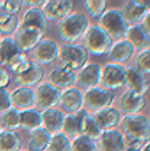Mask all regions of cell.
<instances>
[{"instance_id":"4","label":"cell","mask_w":150,"mask_h":151,"mask_svg":"<svg viewBox=\"0 0 150 151\" xmlns=\"http://www.w3.org/2000/svg\"><path fill=\"white\" fill-rule=\"evenodd\" d=\"M101 27L115 41H121L126 37L129 26L122 13L118 10H110L103 13L100 18Z\"/></svg>"},{"instance_id":"42","label":"cell","mask_w":150,"mask_h":151,"mask_svg":"<svg viewBox=\"0 0 150 151\" xmlns=\"http://www.w3.org/2000/svg\"><path fill=\"white\" fill-rule=\"evenodd\" d=\"M23 5H26L29 9H39L42 10L47 1L45 0H29V1H22Z\"/></svg>"},{"instance_id":"6","label":"cell","mask_w":150,"mask_h":151,"mask_svg":"<svg viewBox=\"0 0 150 151\" xmlns=\"http://www.w3.org/2000/svg\"><path fill=\"white\" fill-rule=\"evenodd\" d=\"M62 92L50 83H43L37 88L35 94L36 105L39 110L46 111L54 109L61 103Z\"/></svg>"},{"instance_id":"1","label":"cell","mask_w":150,"mask_h":151,"mask_svg":"<svg viewBox=\"0 0 150 151\" xmlns=\"http://www.w3.org/2000/svg\"><path fill=\"white\" fill-rule=\"evenodd\" d=\"M88 28V17L80 12H73L59 22L58 33L64 42H74L84 36Z\"/></svg>"},{"instance_id":"20","label":"cell","mask_w":150,"mask_h":151,"mask_svg":"<svg viewBox=\"0 0 150 151\" xmlns=\"http://www.w3.org/2000/svg\"><path fill=\"white\" fill-rule=\"evenodd\" d=\"M93 117L103 131L111 130L112 127L118 126L121 120L120 112L111 107L97 111Z\"/></svg>"},{"instance_id":"34","label":"cell","mask_w":150,"mask_h":151,"mask_svg":"<svg viewBox=\"0 0 150 151\" xmlns=\"http://www.w3.org/2000/svg\"><path fill=\"white\" fill-rule=\"evenodd\" d=\"M48 149L50 151H72V144L65 134L57 133L51 136Z\"/></svg>"},{"instance_id":"26","label":"cell","mask_w":150,"mask_h":151,"mask_svg":"<svg viewBox=\"0 0 150 151\" xmlns=\"http://www.w3.org/2000/svg\"><path fill=\"white\" fill-rule=\"evenodd\" d=\"M50 77L52 85L57 88H68L76 83V74L74 72L63 66L54 69Z\"/></svg>"},{"instance_id":"30","label":"cell","mask_w":150,"mask_h":151,"mask_svg":"<svg viewBox=\"0 0 150 151\" xmlns=\"http://www.w3.org/2000/svg\"><path fill=\"white\" fill-rule=\"evenodd\" d=\"M22 140L16 131L0 132V151H19Z\"/></svg>"},{"instance_id":"9","label":"cell","mask_w":150,"mask_h":151,"mask_svg":"<svg viewBox=\"0 0 150 151\" xmlns=\"http://www.w3.org/2000/svg\"><path fill=\"white\" fill-rule=\"evenodd\" d=\"M126 68L118 64H108L102 69L101 82L106 89H118L125 85Z\"/></svg>"},{"instance_id":"2","label":"cell","mask_w":150,"mask_h":151,"mask_svg":"<svg viewBox=\"0 0 150 151\" xmlns=\"http://www.w3.org/2000/svg\"><path fill=\"white\" fill-rule=\"evenodd\" d=\"M122 127L133 145L141 147V144L150 141V122L142 115H126L122 119Z\"/></svg>"},{"instance_id":"31","label":"cell","mask_w":150,"mask_h":151,"mask_svg":"<svg viewBox=\"0 0 150 151\" xmlns=\"http://www.w3.org/2000/svg\"><path fill=\"white\" fill-rule=\"evenodd\" d=\"M0 127L6 131H15L20 127V111L11 108L0 115Z\"/></svg>"},{"instance_id":"44","label":"cell","mask_w":150,"mask_h":151,"mask_svg":"<svg viewBox=\"0 0 150 151\" xmlns=\"http://www.w3.org/2000/svg\"><path fill=\"white\" fill-rule=\"evenodd\" d=\"M11 15H10L8 12H5V10L4 9L2 4H1V1H0V25L2 24H4L11 17Z\"/></svg>"},{"instance_id":"10","label":"cell","mask_w":150,"mask_h":151,"mask_svg":"<svg viewBox=\"0 0 150 151\" xmlns=\"http://www.w3.org/2000/svg\"><path fill=\"white\" fill-rule=\"evenodd\" d=\"M44 33L34 27H21L19 29L15 42L20 52L25 53L34 47L42 41Z\"/></svg>"},{"instance_id":"39","label":"cell","mask_w":150,"mask_h":151,"mask_svg":"<svg viewBox=\"0 0 150 151\" xmlns=\"http://www.w3.org/2000/svg\"><path fill=\"white\" fill-rule=\"evenodd\" d=\"M11 95L5 89H0V114L11 108Z\"/></svg>"},{"instance_id":"27","label":"cell","mask_w":150,"mask_h":151,"mask_svg":"<svg viewBox=\"0 0 150 151\" xmlns=\"http://www.w3.org/2000/svg\"><path fill=\"white\" fill-rule=\"evenodd\" d=\"M134 50V48L127 40H121L112 46L109 56L115 63H125L133 57Z\"/></svg>"},{"instance_id":"37","label":"cell","mask_w":150,"mask_h":151,"mask_svg":"<svg viewBox=\"0 0 150 151\" xmlns=\"http://www.w3.org/2000/svg\"><path fill=\"white\" fill-rule=\"evenodd\" d=\"M19 26V20L16 15H11L10 19L4 23L0 25V34L9 35L15 32Z\"/></svg>"},{"instance_id":"36","label":"cell","mask_w":150,"mask_h":151,"mask_svg":"<svg viewBox=\"0 0 150 151\" xmlns=\"http://www.w3.org/2000/svg\"><path fill=\"white\" fill-rule=\"evenodd\" d=\"M136 65L137 70L142 74L150 73V48L141 51L136 58Z\"/></svg>"},{"instance_id":"28","label":"cell","mask_w":150,"mask_h":151,"mask_svg":"<svg viewBox=\"0 0 150 151\" xmlns=\"http://www.w3.org/2000/svg\"><path fill=\"white\" fill-rule=\"evenodd\" d=\"M51 134L42 127L31 131V140L29 142L30 151H43L49 148Z\"/></svg>"},{"instance_id":"5","label":"cell","mask_w":150,"mask_h":151,"mask_svg":"<svg viewBox=\"0 0 150 151\" xmlns=\"http://www.w3.org/2000/svg\"><path fill=\"white\" fill-rule=\"evenodd\" d=\"M88 52L82 45L67 43L59 49V58L63 67L69 70H80L88 61Z\"/></svg>"},{"instance_id":"21","label":"cell","mask_w":150,"mask_h":151,"mask_svg":"<svg viewBox=\"0 0 150 151\" xmlns=\"http://www.w3.org/2000/svg\"><path fill=\"white\" fill-rule=\"evenodd\" d=\"M44 77V70L39 64L33 62L31 67L24 73L15 76V82L21 88H30L38 84Z\"/></svg>"},{"instance_id":"45","label":"cell","mask_w":150,"mask_h":151,"mask_svg":"<svg viewBox=\"0 0 150 151\" xmlns=\"http://www.w3.org/2000/svg\"><path fill=\"white\" fill-rule=\"evenodd\" d=\"M140 146H136V145H132L131 147L127 148L126 150H125V151H141L140 150Z\"/></svg>"},{"instance_id":"12","label":"cell","mask_w":150,"mask_h":151,"mask_svg":"<svg viewBox=\"0 0 150 151\" xmlns=\"http://www.w3.org/2000/svg\"><path fill=\"white\" fill-rule=\"evenodd\" d=\"M72 9V3L68 0H54L47 1L42 12L49 21H61L69 14Z\"/></svg>"},{"instance_id":"16","label":"cell","mask_w":150,"mask_h":151,"mask_svg":"<svg viewBox=\"0 0 150 151\" xmlns=\"http://www.w3.org/2000/svg\"><path fill=\"white\" fill-rule=\"evenodd\" d=\"M100 151H125L123 134L117 130L103 131L99 138Z\"/></svg>"},{"instance_id":"29","label":"cell","mask_w":150,"mask_h":151,"mask_svg":"<svg viewBox=\"0 0 150 151\" xmlns=\"http://www.w3.org/2000/svg\"><path fill=\"white\" fill-rule=\"evenodd\" d=\"M42 112L36 109H29L20 111V127L33 131L42 127Z\"/></svg>"},{"instance_id":"33","label":"cell","mask_w":150,"mask_h":151,"mask_svg":"<svg viewBox=\"0 0 150 151\" xmlns=\"http://www.w3.org/2000/svg\"><path fill=\"white\" fill-rule=\"evenodd\" d=\"M86 12L92 18H101L107 9V2L104 0H87L83 3Z\"/></svg>"},{"instance_id":"18","label":"cell","mask_w":150,"mask_h":151,"mask_svg":"<svg viewBox=\"0 0 150 151\" xmlns=\"http://www.w3.org/2000/svg\"><path fill=\"white\" fill-rule=\"evenodd\" d=\"M65 116L56 109L46 110L42 112V127L50 134L59 133L64 127Z\"/></svg>"},{"instance_id":"17","label":"cell","mask_w":150,"mask_h":151,"mask_svg":"<svg viewBox=\"0 0 150 151\" xmlns=\"http://www.w3.org/2000/svg\"><path fill=\"white\" fill-rule=\"evenodd\" d=\"M61 103L67 112L74 114L82 109L84 104V96L79 89L69 88L62 93Z\"/></svg>"},{"instance_id":"24","label":"cell","mask_w":150,"mask_h":151,"mask_svg":"<svg viewBox=\"0 0 150 151\" xmlns=\"http://www.w3.org/2000/svg\"><path fill=\"white\" fill-rule=\"evenodd\" d=\"M20 27L38 28L45 34L49 28V21L47 20L42 10L28 9L24 14Z\"/></svg>"},{"instance_id":"19","label":"cell","mask_w":150,"mask_h":151,"mask_svg":"<svg viewBox=\"0 0 150 151\" xmlns=\"http://www.w3.org/2000/svg\"><path fill=\"white\" fill-rule=\"evenodd\" d=\"M12 104L16 107L25 110L34 109L36 105L35 93L30 88H19L12 91L11 95Z\"/></svg>"},{"instance_id":"14","label":"cell","mask_w":150,"mask_h":151,"mask_svg":"<svg viewBox=\"0 0 150 151\" xmlns=\"http://www.w3.org/2000/svg\"><path fill=\"white\" fill-rule=\"evenodd\" d=\"M150 2L144 1H130L122 12L127 24L138 25L143 20L145 15L149 11Z\"/></svg>"},{"instance_id":"11","label":"cell","mask_w":150,"mask_h":151,"mask_svg":"<svg viewBox=\"0 0 150 151\" xmlns=\"http://www.w3.org/2000/svg\"><path fill=\"white\" fill-rule=\"evenodd\" d=\"M58 58L59 49L53 41L42 40L34 49V58L40 65L53 63Z\"/></svg>"},{"instance_id":"40","label":"cell","mask_w":150,"mask_h":151,"mask_svg":"<svg viewBox=\"0 0 150 151\" xmlns=\"http://www.w3.org/2000/svg\"><path fill=\"white\" fill-rule=\"evenodd\" d=\"M32 65V61H28V60H25L14 66H12L11 68H10V70L11 71L12 74L15 76L20 75L22 73H24L25 72H27Z\"/></svg>"},{"instance_id":"46","label":"cell","mask_w":150,"mask_h":151,"mask_svg":"<svg viewBox=\"0 0 150 151\" xmlns=\"http://www.w3.org/2000/svg\"><path fill=\"white\" fill-rule=\"evenodd\" d=\"M141 151H150V142L147 143L146 146L142 149V150Z\"/></svg>"},{"instance_id":"15","label":"cell","mask_w":150,"mask_h":151,"mask_svg":"<svg viewBox=\"0 0 150 151\" xmlns=\"http://www.w3.org/2000/svg\"><path fill=\"white\" fill-rule=\"evenodd\" d=\"M146 104V99L143 95L126 91L120 98V109L126 115H134L141 111Z\"/></svg>"},{"instance_id":"32","label":"cell","mask_w":150,"mask_h":151,"mask_svg":"<svg viewBox=\"0 0 150 151\" xmlns=\"http://www.w3.org/2000/svg\"><path fill=\"white\" fill-rule=\"evenodd\" d=\"M103 132V131L100 128V127L95 120L94 117L88 115L84 122L81 135H85L90 140L95 141V140H99Z\"/></svg>"},{"instance_id":"22","label":"cell","mask_w":150,"mask_h":151,"mask_svg":"<svg viewBox=\"0 0 150 151\" xmlns=\"http://www.w3.org/2000/svg\"><path fill=\"white\" fill-rule=\"evenodd\" d=\"M125 86L128 88L130 91L141 95H143L148 89V82L144 74L133 67H128L126 69Z\"/></svg>"},{"instance_id":"25","label":"cell","mask_w":150,"mask_h":151,"mask_svg":"<svg viewBox=\"0 0 150 151\" xmlns=\"http://www.w3.org/2000/svg\"><path fill=\"white\" fill-rule=\"evenodd\" d=\"M126 37L134 50L142 51L150 48V38L147 35L141 24L129 27Z\"/></svg>"},{"instance_id":"43","label":"cell","mask_w":150,"mask_h":151,"mask_svg":"<svg viewBox=\"0 0 150 151\" xmlns=\"http://www.w3.org/2000/svg\"><path fill=\"white\" fill-rule=\"evenodd\" d=\"M141 25L143 30L145 31V33L147 34V35L150 38V10L145 15V17L142 20V23Z\"/></svg>"},{"instance_id":"35","label":"cell","mask_w":150,"mask_h":151,"mask_svg":"<svg viewBox=\"0 0 150 151\" xmlns=\"http://www.w3.org/2000/svg\"><path fill=\"white\" fill-rule=\"evenodd\" d=\"M72 151H98V149L94 141L85 135H80L72 142Z\"/></svg>"},{"instance_id":"48","label":"cell","mask_w":150,"mask_h":151,"mask_svg":"<svg viewBox=\"0 0 150 151\" xmlns=\"http://www.w3.org/2000/svg\"><path fill=\"white\" fill-rule=\"evenodd\" d=\"M0 42H1V38H0Z\"/></svg>"},{"instance_id":"7","label":"cell","mask_w":150,"mask_h":151,"mask_svg":"<svg viewBox=\"0 0 150 151\" xmlns=\"http://www.w3.org/2000/svg\"><path fill=\"white\" fill-rule=\"evenodd\" d=\"M115 95L112 91L102 88H89L84 96V104L91 110L100 111L109 108L114 102Z\"/></svg>"},{"instance_id":"47","label":"cell","mask_w":150,"mask_h":151,"mask_svg":"<svg viewBox=\"0 0 150 151\" xmlns=\"http://www.w3.org/2000/svg\"><path fill=\"white\" fill-rule=\"evenodd\" d=\"M0 132H1V127H0Z\"/></svg>"},{"instance_id":"8","label":"cell","mask_w":150,"mask_h":151,"mask_svg":"<svg viewBox=\"0 0 150 151\" xmlns=\"http://www.w3.org/2000/svg\"><path fill=\"white\" fill-rule=\"evenodd\" d=\"M27 60L25 53L19 51L15 42L11 37H5L0 42V66H12Z\"/></svg>"},{"instance_id":"41","label":"cell","mask_w":150,"mask_h":151,"mask_svg":"<svg viewBox=\"0 0 150 151\" xmlns=\"http://www.w3.org/2000/svg\"><path fill=\"white\" fill-rule=\"evenodd\" d=\"M11 82V74L8 70L4 67L0 66V89H4L7 86H9Z\"/></svg>"},{"instance_id":"38","label":"cell","mask_w":150,"mask_h":151,"mask_svg":"<svg viewBox=\"0 0 150 151\" xmlns=\"http://www.w3.org/2000/svg\"><path fill=\"white\" fill-rule=\"evenodd\" d=\"M1 4L5 12L10 15H15L22 9L23 6V2L20 0H4L1 1Z\"/></svg>"},{"instance_id":"23","label":"cell","mask_w":150,"mask_h":151,"mask_svg":"<svg viewBox=\"0 0 150 151\" xmlns=\"http://www.w3.org/2000/svg\"><path fill=\"white\" fill-rule=\"evenodd\" d=\"M88 115V111L85 110H80L77 113L69 114L65 117L64 127L66 134L71 136H80L82 134L83 126L87 116Z\"/></svg>"},{"instance_id":"3","label":"cell","mask_w":150,"mask_h":151,"mask_svg":"<svg viewBox=\"0 0 150 151\" xmlns=\"http://www.w3.org/2000/svg\"><path fill=\"white\" fill-rule=\"evenodd\" d=\"M113 46V41L110 35L99 25L89 26L85 35V48L88 54L103 56L108 54Z\"/></svg>"},{"instance_id":"13","label":"cell","mask_w":150,"mask_h":151,"mask_svg":"<svg viewBox=\"0 0 150 151\" xmlns=\"http://www.w3.org/2000/svg\"><path fill=\"white\" fill-rule=\"evenodd\" d=\"M102 79V68L97 64H88L82 67L78 75H76V82L81 88H95Z\"/></svg>"}]
</instances>
